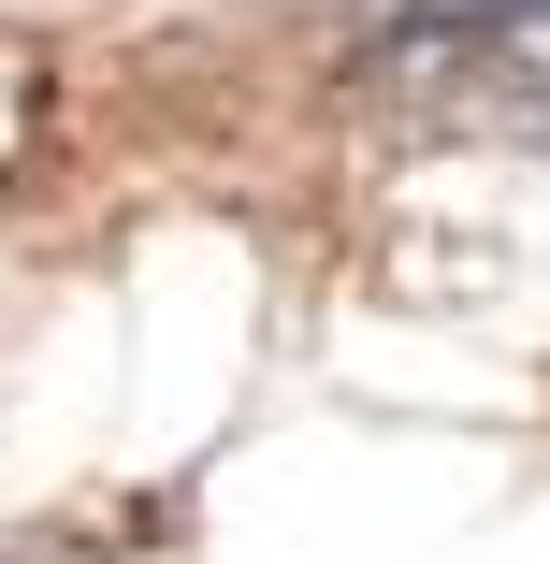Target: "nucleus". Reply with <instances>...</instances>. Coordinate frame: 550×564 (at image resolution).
I'll list each match as a JSON object with an SVG mask.
<instances>
[{
  "mask_svg": "<svg viewBox=\"0 0 550 564\" xmlns=\"http://www.w3.org/2000/svg\"><path fill=\"white\" fill-rule=\"evenodd\" d=\"M334 15L391 58H521V44H550V0H334Z\"/></svg>",
  "mask_w": 550,
  "mask_h": 564,
  "instance_id": "1",
  "label": "nucleus"
}]
</instances>
